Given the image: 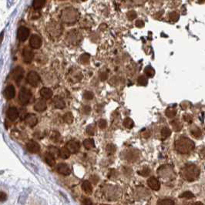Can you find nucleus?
I'll return each instance as SVG.
<instances>
[{
	"instance_id": "f03ea898",
	"label": "nucleus",
	"mask_w": 205,
	"mask_h": 205,
	"mask_svg": "<svg viewBox=\"0 0 205 205\" xmlns=\"http://www.w3.org/2000/svg\"><path fill=\"white\" fill-rule=\"evenodd\" d=\"M181 174L187 181H194L200 175V169L194 164H187L181 169Z\"/></svg>"
},
{
	"instance_id": "58836bf2",
	"label": "nucleus",
	"mask_w": 205,
	"mask_h": 205,
	"mask_svg": "<svg viewBox=\"0 0 205 205\" xmlns=\"http://www.w3.org/2000/svg\"><path fill=\"white\" fill-rule=\"evenodd\" d=\"M157 205H174V202L170 199H164L159 201Z\"/></svg>"
},
{
	"instance_id": "ddd939ff",
	"label": "nucleus",
	"mask_w": 205,
	"mask_h": 205,
	"mask_svg": "<svg viewBox=\"0 0 205 205\" xmlns=\"http://www.w3.org/2000/svg\"><path fill=\"white\" fill-rule=\"evenodd\" d=\"M26 148L31 153H36L40 150V146L39 145L37 142L34 141V140H30L26 144Z\"/></svg>"
},
{
	"instance_id": "0eeeda50",
	"label": "nucleus",
	"mask_w": 205,
	"mask_h": 205,
	"mask_svg": "<svg viewBox=\"0 0 205 205\" xmlns=\"http://www.w3.org/2000/svg\"><path fill=\"white\" fill-rule=\"evenodd\" d=\"M49 26H50V27L48 30L49 34L53 37H56V36L59 37V35L62 34V31H63L62 26L58 23H53L52 25H49Z\"/></svg>"
},
{
	"instance_id": "cd10ccee",
	"label": "nucleus",
	"mask_w": 205,
	"mask_h": 205,
	"mask_svg": "<svg viewBox=\"0 0 205 205\" xmlns=\"http://www.w3.org/2000/svg\"><path fill=\"white\" fill-rule=\"evenodd\" d=\"M83 145L86 150H90L92 148L95 147L94 140L93 139H86L83 141Z\"/></svg>"
},
{
	"instance_id": "f704fd0d",
	"label": "nucleus",
	"mask_w": 205,
	"mask_h": 205,
	"mask_svg": "<svg viewBox=\"0 0 205 205\" xmlns=\"http://www.w3.org/2000/svg\"><path fill=\"white\" fill-rule=\"evenodd\" d=\"M134 125V123L133 121V119L131 118H126L124 120H123V126L127 129H131Z\"/></svg>"
},
{
	"instance_id": "a18cd8bd",
	"label": "nucleus",
	"mask_w": 205,
	"mask_h": 205,
	"mask_svg": "<svg viewBox=\"0 0 205 205\" xmlns=\"http://www.w3.org/2000/svg\"><path fill=\"white\" fill-rule=\"evenodd\" d=\"M127 18H128V19L130 21H132L133 20V19H135V18H136V13L135 11H129L128 13H127Z\"/></svg>"
},
{
	"instance_id": "20e7f679",
	"label": "nucleus",
	"mask_w": 205,
	"mask_h": 205,
	"mask_svg": "<svg viewBox=\"0 0 205 205\" xmlns=\"http://www.w3.org/2000/svg\"><path fill=\"white\" fill-rule=\"evenodd\" d=\"M19 101L23 105H27L32 97V93L27 88H22L19 92Z\"/></svg>"
},
{
	"instance_id": "7ed1b4c3",
	"label": "nucleus",
	"mask_w": 205,
	"mask_h": 205,
	"mask_svg": "<svg viewBox=\"0 0 205 205\" xmlns=\"http://www.w3.org/2000/svg\"><path fill=\"white\" fill-rule=\"evenodd\" d=\"M61 17L64 23H67V24H72L77 22L79 17V13L77 10L73 8H68L63 11Z\"/></svg>"
},
{
	"instance_id": "ea45409f",
	"label": "nucleus",
	"mask_w": 205,
	"mask_h": 205,
	"mask_svg": "<svg viewBox=\"0 0 205 205\" xmlns=\"http://www.w3.org/2000/svg\"><path fill=\"white\" fill-rule=\"evenodd\" d=\"M116 150H117V147L114 144H108L106 146V152L108 154H114L116 152Z\"/></svg>"
},
{
	"instance_id": "2eb2a0df",
	"label": "nucleus",
	"mask_w": 205,
	"mask_h": 205,
	"mask_svg": "<svg viewBox=\"0 0 205 205\" xmlns=\"http://www.w3.org/2000/svg\"><path fill=\"white\" fill-rule=\"evenodd\" d=\"M15 95V87L13 85H9L5 89L4 91V96L7 100H12L14 98Z\"/></svg>"
},
{
	"instance_id": "bb28decb",
	"label": "nucleus",
	"mask_w": 205,
	"mask_h": 205,
	"mask_svg": "<svg viewBox=\"0 0 205 205\" xmlns=\"http://www.w3.org/2000/svg\"><path fill=\"white\" fill-rule=\"evenodd\" d=\"M70 152L66 147H63L60 149V157L63 159H67L70 156Z\"/></svg>"
},
{
	"instance_id": "b1692460",
	"label": "nucleus",
	"mask_w": 205,
	"mask_h": 205,
	"mask_svg": "<svg viewBox=\"0 0 205 205\" xmlns=\"http://www.w3.org/2000/svg\"><path fill=\"white\" fill-rule=\"evenodd\" d=\"M190 133L196 139H200L202 136L201 130L198 127H194L190 129Z\"/></svg>"
},
{
	"instance_id": "37998d69",
	"label": "nucleus",
	"mask_w": 205,
	"mask_h": 205,
	"mask_svg": "<svg viewBox=\"0 0 205 205\" xmlns=\"http://www.w3.org/2000/svg\"><path fill=\"white\" fill-rule=\"evenodd\" d=\"M86 133H87L89 135H90V136L94 135V133H95V127H94V125L90 124V125L88 126V127H86Z\"/></svg>"
},
{
	"instance_id": "e433bc0d",
	"label": "nucleus",
	"mask_w": 205,
	"mask_h": 205,
	"mask_svg": "<svg viewBox=\"0 0 205 205\" xmlns=\"http://www.w3.org/2000/svg\"><path fill=\"white\" fill-rule=\"evenodd\" d=\"M179 17L180 15L178 14V13H177L175 11L171 12V13H169V19H170V20L171 22H177L179 19Z\"/></svg>"
},
{
	"instance_id": "423d86ee",
	"label": "nucleus",
	"mask_w": 205,
	"mask_h": 205,
	"mask_svg": "<svg viewBox=\"0 0 205 205\" xmlns=\"http://www.w3.org/2000/svg\"><path fill=\"white\" fill-rule=\"evenodd\" d=\"M67 39L70 43H72L73 45H77V43H79V42H80L81 34L77 32V29H74L68 33Z\"/></svg>"
},
{
	"instance_id": "c756f323",
	"label": "nucleus",
	"mask_w": 205,
	"mask_h": 205,
	"mask_svg": "<svg viewBox=\"0 0 205 205\" xmlns=\"http://www.w3.org/2000/svg\"><path fill=\"white\" fill-rule=\"evenodd\" d=\"M63 120L66 123L71 124L73 122V116L71 112H67L66 114H64Z\"/></svg>"
},
{
	"instance_id": "f8f14e48",
	"label": "nucleus",
	"mask_w": 205,
	"mask_h": 205,
	"mask_svg": "<svg viewBox=\"0 0 205 205\" xmlns=\"http://www.w3.org/2000/svg\"><path fill=\"white\" fill-rule=\"evenodd\" d=\"M30 46L33 49H39L42 46V39L38 35H32L29 40Z\"/></svg>"
},
{
	"instance_id": "864d4df0",
	"label": "nucleus",
	"mask_w": 205,
	"mask_h": 205,
	"mask_svg": "<svg viewBox=\"0 0 205 205\" xmlns=\"http://www.w3.org/2000/svg\"><path fill=\"white\" fill-rule=\"evenodd\" d=\"M91 112V108L89 106H86L83 107V113L85 114H90Z\"/></svg>"
},
{
	"instance_id": "8fccbe9b",
	"label": "nucleus",
	"mask_w": 205,
	"mask_h": 205,
	"mask_svg": "<svg viewBox=\"0 0 205 205\" xmlns=\"http://www.w3.org/2000/svg\"><path fill=\"white\" fill-rule=\"evenodd\" d=\"M136 27H138V28H143L144 26V21L140 20V19H139V20H136Z\"/></svg>"
},
{
	"instance_id": "4468645a",
	"label": "nucleus",
	"mask_w": 205,
	"mask_h": 205,
	"mask_svg": "<svg viewBox=\"0 0 205 205\" xmlns=\"http://www.w3.org/2000/svg\"><path fill=\"white\" fill-rule=\"evenodd\" d=\"M25 122H26V123L29 127H33L37 124L38 119L35 114H29L26 116V119H25Z\"/></svg>"
},
{
	"instance_id": "5701e85b",
	"label": "nucleus",
	"mask_w": 205,
	"mask_h": 205,
	"mask_svg": "<svg viewBox=\"0 0 205 205\" xmlns=\"http://www.w3.org/2000/svg\"><path fill=\"white\" fill-rule=\"evenodd\" d=\"M82 188L84 190V192H86L87 194H90L93 192V187H92V184L90 181H84L82 184Z\"/></svg>"
},
{
	"instance_id": "dca6fc26",
	"label": "nucleus",
	"mask_w": 205,
	"mask_h": 205,
	"mask_svg": "<svg viewBox=\"0 0 205 205\" xmlns=\"http://www.w3.org/2000/svg\"><path fill=\"white\" fill-rule=\"evenodd\" d=\"M7 117L10 120H13V121L15 120L19 117V113L17 108L14 107V106H12V107L8 109Z\"/></svg>"
},
{
	"instance_id": "f257e3e1",
	"label": "nucleus",
	"mask_w": 205,
	"mask_h": 205,
	"mask_svg": "<svg viewBox=\"0 0 205 205\" xmlns=\"http://www.w3.org/2000/svg\"><path fill=\"white\" fill-rule=\"evenodd\" d=\"M175 150L181 154H187L194 150L195 145L192 140L185 136L178 138L174 144Z\"/></svg>"
},
{
	"instance_id": "c03bdc74",
	"label": "nucleus",
	"mask_w": 205,
	"mask_h": 205,
	"mask_svg": "<svg viewBox=\"0 0 205 205\" xmlns=\"http://www.w3.org/2000/svg\"><path fill=\"white\" fill-rule=\"evenodd\" d=\"M93 93L90 91H86L83 93V98L85 100H90L93 99Z\"/></svg>"
},
{
	"instance_id": "603ef678",
	"label": "nucleus",
	"mask_w": 205,
	"mask_h": 205,
	"mask_svg": "<svg viewBox=\"0 0 205 205\" xmlns=\"http://www.w3.org/2000/svg\"><path fill=\"white\" fill-rule=\"evenodd\" d=\"M100 78L101 80L104 81V80H107V78H108V74L106 73H101L100 75Z\"/></svg>"
},
{
	"instance_id": "aec40b11",
	"label": "nucleus",
	"mask_w": 205,
	"mask_h": 205,
	"mask_svg": "<svg viewBox=\"0 0 205 205\" xmlns=\"http://www.w3.org/2000/svg\"><path fill=\"white\" fill-rule=\"evenodd\" d=\"M53 104L55 108L56 109H64L66 107V102L61 97L56 96L53 98Z\"/></svg>"
},
{
	"instance_id": "9d476101",
	"label": "nucleus",
	"mask_w": 205,
	"mask_h": 205,
	"mask_svg": "<svg viewBox=\"0 0 205 205\" xmlns=\"http://www.w3.org/2000/svg\"><path fill=\"white\" fill-rule=\"evenodd\" d=\"M23 76H24V69L21 66H16L13 69V77L16 83L20 82L21 80H23Z\"/></svg>"
},
{
	"instance_id": "de8ad7c7",
	"label": "nucleus",
	"mask_w": 205,
	"mask_h": 205,
	"mask_svg": "<svg viewBox=\"0 0 205 205\" xmlns=\"http://www.w3.org/2000/svg\"><path fill=\"white\" fill-rule=\"evenodd\" d=\"M184 119L188 123H191L193 121L192 117L190 115H189V114H185V115H184Z\"/></svg>"
},
{
	"instance_id": "9b49d317",
	"label": "nucleus",
	"mask_w": 205,
	"mask_h": 205,
	"mask_svg": "<svg viewBox=\"0 0 205 205\" xmlns=\"http://www.w3.org/2000/svg\"><path fill=\"white\" fill-rule=\"evenodd\" d=\"M66 147L69 150L71 153H78L80 148V144L77 140H69L66 144Z\"/></svg>"
},
{
	"instance_id": "49530a36",
	"label": "nucleus",
	"mask_w": 205,
	"mask_h": 205,
	"mask_svg": "<svg viewBox=\"0 0 205 205\" xmlns=\"http://www.w3.org/2000/svg\"><path fill=\"white\" fill-rule=\"evenodd\" d=\"M98 126L100 129H104L106 128V126H107V123H106V119H100L99 122H98Z\"/></svg>"
},
{
	"instance_id": "473e14b6",
	"label": "nucleus",
	"mask_w": 205,
	"mask_h": 205,
	"mask_svg": "<svg viewBox=\"0 0 205 205\" xmlns=\"http://www.w3.org/2000/svg\"><path fill=\"white\" fill-rule=\"evenodd\" d=\"M49 153H50L55 158H56V157H60V150L55 147H49Z\"/></svg>"
},
{
	"instance_id": "1a4fd4ad",
	"label": "nucleus",
	"mask_w": 205,
	"mask_h": 205,
	"mask_svg": "<svg viewBox=\"0 0 205 205\" xmlns=\"http://www.w3.org/2000/svg\"><path fill=\"white\" fill-rule=\"evenodd\" d=\"M34 57V53L32 52V50L29 47H25L24 49H23V61H24L25 63L29 64L32 61V59Z\"/></svg>"
},
{
	"instance_id": "7c9ffc66",
	"label": "nucleus",
	"mask_w": 205,
	"mask_h": 205,
	"mask_svg": "<svg viewBox=\"0 0 205 205\" xmlns=\"http://www.w3.org/2000/svg\"><path fill=\"white\" fill-rule=\"evenodd\" d=\"M165 114L167 117L169 118H173L177 114V110L173 107H169L165 111Z\"/></svg>"
},
{
	"instance_id": "4be33fe9",
	"label": "nucleus",
	"mask_w": 205,
	"mask_h": 205,
	"mask_svg": "<svg viewBox=\"0 0 205 205\" xmlns=\"http://www.w3.org/2000/svg\"><path fill=\"white\" fill-rule=\"evenodd\" d=\"M44 158H45L46 162L47 163V164H49L50 167H54L55 164H56V160H55V157L51 154L50 153H45L44 155Z\"/></svg>"
},
{
	"instance_id": "4c0bfd02",
	"label": "nucleus",
	"mask_w": 205,
	"mask_h": 205,
	"mask_svg": "<svg viewBox=\"0 0 205 205\" xmlns=\"http://www.w3.org/2000/svg\"><path fill=\"white\" fill-rule=\"evenodd\" d=\"M90 56L88 53H84L80 56V62L83 64H88L90 62Z\"/></svg>"
},
{
	"instance_id": "09e8293b",
	"label": "nucleus",
	"mask_w": 205,
	"mask_h": 205,
	"mask_svg": "<svg viewBox=\"0 0 205 205\" xmlns=\"http://www.w3.org/2000/svg\"><path fill=\"white\" fill-rule=\"evenodd\" d=\"M82 205H93V202L89 198H83L82 201Z\"/></svg>"
},
{
	"instance_id": "79ce46f5",
	"label": "nucleus",
	"mask_w": 205,
	"mask_h": 205,
	"mask_svg": "<svg viewBox=\"0 0 205 205\" xmlns=\"http://www.w3.org/2000/svg\"><path fill=\"white\" fill-rule=\"evenodd\" d=\"M138 173H139L140 175L143 176V177H147L150 174V170L149 168L146 167L143 168V169H142L140 171L138 172Z\"/></svg>"
},
{
	"instance_id": "2f4dec72",
	"label": "nucleus",
	"mask_w": 205,
	"mask_h": 205,
	"mask_svg": "<svg viewBox=\"0 0 205 205\" xmlns=\"http://www.w3.org/2000/svg\"><path fill=\"white\" fill-rule=\"evenodd\" d=\"M137 157L138 154L135 153V151H129L128 153L126 154V159L127 160H133V161H134V160H136L137 159Z\"/></svg>"
},
{
	"instance_id": "39448f33",
	"label": "nucleus",
	"mask_w": 205,
	"mask_h": 205,
	"mask_svg": "<svg viewBox=\"0 0 205 205\" xmlns=\"http://www.w3.org/2000/svg\"><path fill=\"white\" fill-rule=\"evenodd\" d=\"M27 81H28V83L31 86L35 87V86H37L39 85V82H40V77H39V74L36 72L31 71V72H29L28 73Z\"/></svg>"
},
{
	"instance_id": "412c9836",
	"label": "nucleus",
	"mask_w": 205,
	"mask_h": 205,
	"mask_svg": "<svg viewBox=\"0 0 205 205\" xmlns=\"http://www.w3.org/2000/svg\"><path fill=\"white\" fill-rule=\"evenodd\" d=\"M40 95L43 99L49 100L52 97V91L48 87H43L40 90Z\"/></svg>"
},
{
	"instance_id": "c9c22d12",
	"label": "nucleus",
	"mask_w": 205,
	"mask_h": 205,
	"mask_svg": "<svg viewBox=\"0 0 205 205\" xmlns=\"http://www.w3.org/2000/svg\"><path fill=\"white\" fill-rule=\"evenodd\" d=\"M137 83L140 86H147L148 83L147 78L144 77V76H140V77H139V78H138Z\"/></svg>"
},
{
	"instance_id": "f3484780",
	"label": "nucleus",
	"mask_w": 205,
	"mask_h": 205,
	"mask_svg": "<svg viewBox=\"0 0 205 205\" xmlns=\"http://www.w3.org/2000/svg\"><path fill=\"white\" fill-rule=\"evenodd\" d=\"M147 184L148 186L150 187L152 190H160V184L158 180L154 177H152L150 178H149V180L147 181Z\"/></svg>"
},
{
	"instance_id": "393cba45",
	"label": "nucleus",
	"mask_w": 205,
	"mask_h": 205,
	"mask_svg": "<svg viewBox=\"0 0 205 205\" xmlns=\"http://www.w3.org/2000/svg\"><path fill=\"white\" fill-rule=\"evenodd\" d=\"M170 124H171L173 131H175V132H179V131H181V129H182L183 127L182 123H181L178 119H173V120H172V121L170 122Z\"/></svg>"
},
{
	"instance_id": "c85d7f7f",
	"label": "nucleus",
	"mask_w": 205,
	"mask_h": 205,
	"mask_svg": "<svg viewBox=\"0 0 205 205\" xmlns=\"http://www.w3.org/2000/svg\"><path fill=\"white\" fill-rule=\"evenodd\" d=\"M161 138H162V140H165V139H167V137H169V136H170V134H171V131H170V129H169L168 127H164V128L161 130Z\"/></svg>"
},
{
	"instance_id": "5fc2aeb1",
	"label": "nucleus",
	"mask_w": 205,
	"mask_h": 205,
	"mask_svg": "<svg viewBox=\"0 0 205 205\" xmlns=\"http://www.w3.org/2000/svg\"><path fill=\"white\" fill-rule=\"evenodd\" d=\"M6 198H7L6 194H5L3 191H1V193H0V198H1V201H6Z\"/></svg>"
},
{
	"instance_id": "4d7b16f0",
	"label": "nucleus",
	"mask_w": 205,
	"mask_h": 205,
	"mask_svg": "<svg viewBox=\"0 0 205 205\" xmlns=\"http://www.w3.org/2000/svg\"><path fill=\"white\" fill-rule=\"evenodd\" d=\"M200 155H201V157L203 159H205V147H203L200 152Z\"/></svg>"
},
{
	"instance_id": "a211bd4d",
	"label": "nucleus",
	"mask_w": 205,
	"mask_h": 205,
	"mask_svg": "<svg viewBox=\"0 0 205 205\" xmlns=\"http://www.w3.org/2000/svg\"><path fill=\"white\" fill-rule=\"evenodd\" d=\"M47 108L46 102L44 100H39L36 101L34 106V109L37 112H44Z\"/></svg>"
},
{
	"instance_id": "72a5a7b5",
	"label": "nucleus",
	"mask_w": 205,
	"mask_h": 205,
	"mask_svg": "<svg viewBox=\"0 0 205 205\" xmlns=\"http://www.w3.org/2000/svg\"><path fill=\"white\" fill-rule=\"evenodd\" d=\"M144 73L148 77H153L155 75V70L151 67L150 66H148L144 69Z\"/></svg>"
},
{
	"instance_id": "13d9d810",
	"label": "nucleus",
	"mask_w": 205,
	"mask_h": 205,
	"mask_svg": "<svg viewBox=\"0 0 205 205\" xmlns=\"http://www.w3.org/2000/svg\"><path fill=\"white\" fill-rule=\"evenodd\" d=\"M150 135V133L149 131H146V133H143V136L145 138L149 137Z\"/></svg>"
},
{
	"instance_id": "a878e982",
	"label": "nucleus",
	"mask_w": 205,
	"mask_h": 205,
	"mask_svg": "<svg viewBox=\"0 0 205 205\" xmlns=\"http://www.w3.org/2000/svg\"><path fill=\"white\" fill-rule=\"evenodd\" d=\"M46 4V1L44 0H35L32 2V7L35 10H41Z\"/></svg>"
},
{
	"instance_id": "3c124183",
	"label": "nucleus",
	"mask_w": 205,
	"mask_h": 205,
	"mask_svg": "<svg viewBox=\"0 0 205 205\" xmlns=\"http://www.w3.org/2000/svg\"><path fill=\"white\" fill-rule=\"evenodd\" d=\"M26 116H27V114H26V110H23V109H22L21 110V115H20V119H25L26 117Z\"/></svg>"
},
{
	"instance_id": "bf43d9fd",
	"label": "nucleus",
	"mask_w": 205,
	"mask_h": 205,
	"mask_svg": "<svg viewBox=\"0 0 205 205\" xmlns=\"http://www.w3.org/2000/svg\"><path fill=\"white\" fill-rule=\"evenodd\" d=\"M192 205H204L203 203H201V202H195L194 204H193Z\"/></svg>"
},
{
	"instance_id": "6ab92c4d",
	"label": "nucleus",
	"mask_w": 205,
	"mask_h": 205,
	"mask_svg": "<svg viewBox=\"0 0 205 205\" xmlns=\"http://www.w3.org/2000/svg\"><path fill=\"white\" fill-rule=\"evenodd\" d=\"M56 170L60 174H63V175L67 176L69 175V173H71V170L69 169V167H68L67 164H60L56 167Z\"/></svg>"
},
{
	"instance_id": "6e6552de",
	"label": "nucleus",
	"mask_w": 205,
	"mask_h": 205,
	"mask_svg": "<svg viewBox=\"0 0 205 205\" xmlns=\"http://www.w3.org/2000/svg\"><path fill=\"white\" fill-rule=\"evenodd\" d=\"M29 35V30L25 26H20L17 31V37L21 42L26 41Z\"/></svg>"
},
{
	"instance_id": "6e6d98bb",
	"label": "nucleus",
	"mask_w": 205,
	"mask_h": 205,
	"mask_svg": "<svg viewBox=\"0 0 205 205\" xmlns=\"http://www.w3.org/2000/svg\"><path fill=\"white\" fill-rule=\"evenodd\" d=\"M53 133H54V134H52V136H51V138L54 140V142H56V140H57L58 139H59V137H60V134L58 133L57 135H55L56 134V132H53Z\"/></svg>"
},
{
	"instance_id": "a19ab883",
	"label": "nucleus",
	"mask_w": 205,
	"mask_h": 205,
	"mask_svg": "<svg viewBox=\"0 0 205 205\" xmlns=\"http://www.w3.org/2000/svg\"><path fill=\"white\" fill-rule=\"evenodd\" d=\"M180 198H187V199H190V198H194V194L190 191H185L183 194H181L179 196Z\"/></svg>"
}]
</instances>
